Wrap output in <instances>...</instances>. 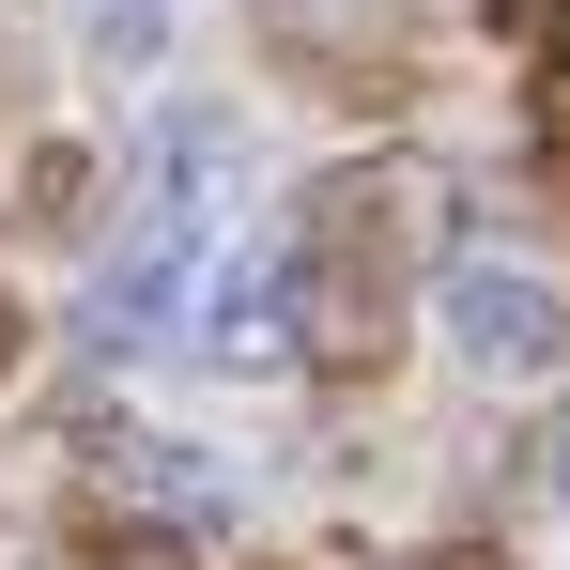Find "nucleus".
I'll return each mask as SVG.
<instances>
[{"label":"nucleus","instance_id":"7ed1b4c3","mask_svg":"<svg viewBox=\"0 0 570 570\" xmlns=\"http://www.w3.org/2000/svg\"><path fill=\"white\" fill-rule=\"evenodd\" d=\"M139 170H155V216H216V200H247V108L155 94V108H139Z\"/></svg>","mask_w":570,"mask_h":570},{"label":"nucleus","instance_id":"f03ea898","mask_svg":"<svg viewBox=\"0 0 570 570\" xmlns=\"http://www.w3.org/2000/svg\"><path fill=\"white\" fill-rule=\"evenodd\" d=\"M293 308H308L293 247H216L200 293H186V340L216 355V371H278V355H293Z\"/></svg>","mask_w":570,"mask_h":570},{"label":"nucleus","instance_id":"39448f33","mask_svg":"<svg viewBox=\"0 0 570 570\" xmlns=\"http://www.w3.org/2000/svg\"><path fill=\"white\" fill-rule=\"evenodd\" d=\"M124 493H139V509H216V463H186V432H139V448H124Z\"/></svg>","mask_w":570,"mask_h":570},{"label":"nucleus","instance_id":"20e7f679","mask_svg":"<svg viewBox=\"0 0 570 570\" xmlns=\"http://www.w3.org/2000/svg\"><path fill=\"white\" fill-rule=\"evenodd\" d=\"M200 216H155L139 247H108V278H94V340H186V293H200Z\"/></svg>","mask_w":570,"mask_h":570},{"label":"nucleus","instance_id":"f257e3e1","mask_svg":"<svg viewBox=\"0 0 570 570\" xmlns=\"http://www.w3.org/2000/svg\"><path fill=\"white\" fill-rule=\"evenodd\" d=\"M432 324H448V355H463L478 385H540L570 355V293L540 278V263H509V247H463V263L432 278Z\"/></svg>","mask_w":570,"mask_h":570},{"label":"nucleus","instance_id":"423d86ee","mask_svg":"<svg viewBox=\"0 0 570 570\" xmlns=\"http://www.w3.org/2000/svg\"><path fill=\"white\" fill-rule=\"evenodd\" d=\"M170 16H186V0H78V47H94V62H124V78H139V62H155V47H170Z\"/></svg>","mask_w":570,"mask_h":570}]
</instances>
